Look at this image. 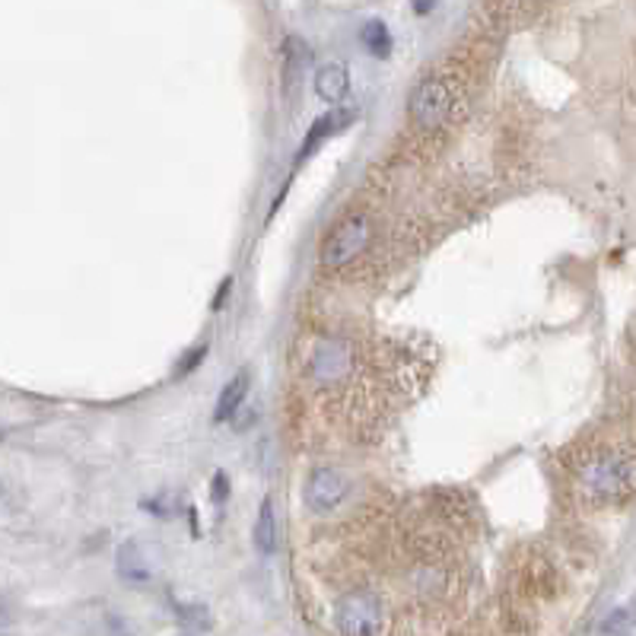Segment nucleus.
I'll list each match as a JSON object with an SVG mask.
<instances>
[{"instance_id": "nucleus-1", "label": "nucleus", "mask_w": 636, "mask_h": 636, "mask_svg": "<svg viewBox=\"0 0 636 636\" xmlns=\"http://www.w3.org/2000/svg\"><path fill=\"white\" fill-rule=\"evenodd\" d=\"M580 484L585 487V494L611 503V499H621L624 494H630L634 471H630V462H624L621 455L599 452V455L585 459L580 465Z\"/></svg>"}, {"instance_id": "nucleus-2", "label": "nucleus", "mask_w": 636, "mask_h": 636, "mask_svg": "<svg viewBox=\"0 0 636 636\" xmlns=\"http://www.w3.org/2000/svg\"><path fill=\"white\" fill-rule=\"evenodd\" d=\"M373 236H376L373 220L366 214H354V217H347V220H341L334 226L332 236L322 242V255L319 258H322L325 268H344V265L357 261L363 251L369 249Z\"/></svg>"}, {"instance_id": "nucleus-3", "label": "nucleus", "mask_w": 636, "mask_h": 636, "mask_svg": "<svg viewBox=\"0 0 636 636\" xmlns=\"http://www.w3.org/2000/svg\"><path fill=\"white\" fill-rule=\"evenodd\" d=\"M455 109V93L443 77H423L411 93V121L420 131H440L452 118Z\"/></svg>"}, {"instance_id": "nucleus-4", "label": "nucleus", "mask_w": 636, "mask_h": 636, "mask_svg": "<svg viewBox=\"0 0 636 636\" xmlns=\"http://www.w3.org/2000/svg\"><path fill=\"white\" fill-rule=\"evenodd\" d=\"M357 366V354H354V344L344 341V337H322L312 351H309V379L319 382V386H337L344 379H351Z\"/></svg>"}, {"instance_id": "nucleus-5", "label": "nucleus", "mask_w": 636, "mask_h": 636, "mask_svg": "<svg viewBox=\"0 0 636 636\" xmlns=\"http://www.w3.org/2000/svg\"><path fill=\"white\" fill-rule=\"evenodd\" d=\"M334 621H337V630L347 636H373L382 630V605H379V595L376 592H347L337 608H334Z\"/></svg>"}, {"instance_id": "nucleus-6", "label": "nucleus", "mask_w": 636, "mask_h": 636, "mask_svg": "<svg viewBox=\"0 0 636 636\" xmlns=\"http://www.w3.org/2000/svg\"><path fill=\"white\" fill-rule=\"evenodd\" d=\"M351 497V481L337 468H315L305 481V506L315 516H328L344 499Z\"/></svg>"}, {"instance_id": "nucleus-7", "label": "nucleus", "mask_w": 636, "mask_h": 636, "mask_svg": "<svg viewBox=\"0 0 636 636\" xmlns=\"http://www.w3.org/2000/svg\"><path fill=\"white\" fill-rule=\"evenodd\" d=\"M280 64H283V96L290 99V96L297 93V86L303 84L305 71H309V64H312V52H309V45H305L303 39L290 35V39L283 42Z\"/></svg>"}, {"instance_id": "nucleus-8", "label": "nucleus", "mask_w": 636, "mask_h": 636, "mask_svg": "<svg viewBox=\"0 0 636 636\" xmlns=\"http://www.w3.org/2000/svg\"><path fill=\"white\" fill-rule=\"evenodd\" d=\"M347 89H351V74H347V67H344V64L328 61L325 67H319V71H315V93H319V99H322V103L337 106V103L347 96Z\"/></svg>"}, {"instance_id": "nucleus-9", "label": "nucleus", "mask_w": 636, "mask_h": 636, "mask_svg": "<svg viewBox=\"0 0 636 636\" xmlns=\"http://www.w3.org/2000/svg\"><path fill=\"white\" fill-rule=\"evenodd\" d=\"M249 369H242V373H236L229 382H226V388L220 391V401H217V420H226V417H233L236 411H239V405L246 401V395H249Z\"/></svg>"}, {"instance_id": "nucleus-10", "label": "nucleus", "mask_w": 636, "mask_h": 636, "mask_svg": "<svg viewBox=\"0 0 636 636\" xmlns=\"http://www.w3.org/2000/svg\"><path fill=\"white\" fill-rule=\"evenodd\" d=\"M118 576L125 582H131V585L150 582L153 573H150V567H147V560H143L138 545H125V548L118 551Z\"/></svg>"}, {"instance_id": "nucleus-11", "label": "nucleus", "mask_w": 636, "mask_h": 636, "mask_svg": "<svg viewBox=\"0 0 636 636\" xmlns=\"http://www.w3.org/2000/svg\"><path fill=\"white\" fill-rule=\"evenodd\" d=\"M255 548L261 553L277 551V519H274V503L265 499L258 509V522H255Z\"/></svg>"}, {"instance_id": "nucleus-12", "label": "nucleus", "mask_w": 636, "mask_h": 636, "mask_svg": "<svg viewBox=\"0 0 636 636\" xmlns=\"http://www.w3.org/2000/svg\"><path fill=\"white\" fill-rule=\"evenodd\" d=\"M360 42L373 57L391 55V35H388L386 23H379V20H369V23L360 29Z\"/></svg>"}, {"instance_id": "nucleus-13", "label": "nucleus", "mask_w": 636, "mask_h": 636, "mask_svg": "<svg viewBox=\"0 0 636 636\" xmlns=\"http://www.w3.org/2000/svg\"><path fill=\"white\" fill-rule=\"evenodd\" d=\"M351 118H354V115H322V118L312 125V131H309V138H305L303 147H300V160H305V157L322 143V138H328L334 128H341V125L351 121Z\"/></svg>"}, {"instance_id": "nucleus-14", "label": "nucleus", "mask_w": 636, "mask_h": 636, "mask_svg": "<svg viewBox=\"0 0 636 636\" xmlns=\"http://www.w3.org/2000/svg\"><path fill=\"white\" fill-rule=\"evenodd\" d=\"M636 627V602H627V605H621V608H614L605 617V624L599 627L602 634H627V630H634Z\"/></svg>"}, {"instance_id": "nucleus-15", "label": "nucleus", "mask_w": 636, "mask_h": 636, "mask_svg": "<svg viewBox=\"0 0 636 636\" xmlns=\"http://www.w3.org/2000/svg\"><path fill=\"white\" fill-rule=\"evenodd\" d=\"M175 611H179V621L182 624H188V627H207V617H204V608H197V605H182V602H175Z\"/></svg>"}, {"instance_id": "nucleus-16", "label": "nucleus", "mask_w": 636, "mask_h": 636, "mask_svg": "<svg viewBox=\"0 0 636 636\" xmlns=\"http://www.w3.org/2000/svg\"><path fill=\"white\" fill-rule=\"evenodd\" d=\"M204 351H207V347H197V351H192V354H188V357H185V366H182V369H179V376H185V373H188V369H194V366H197V363H201V357H204Z\"/></svg>"}, {"instance_id": "nucleus-17", "label": "nucleus", "mask_w": 636, "mask_h": 636, "mask_svg": "<svg viewBox=\"0 0 636 636\" xmlns=\"http://www.w3.org/2000/svg\"><path fill=\"white\" fill-rule=\"evenodd\" d=\"M226 494H229V481H226V474H217V477H214V499L220 503Z\"/></svg>"}, {"instance_id": "nucleus-18", "label": "nucleus", "mask_w": 636, "mask_h": 636, "mask_svg": "<svg viewBox=\"0 0 636 636\" xmlns=\"http://www.w3.org/2000/svg\"><path fill=\"white\" fill-rule=\"evenodd\" d=\"M411 3H414V10H417V13H420V17H423V13H430V10H433V7H436V3H440V0H411Z\"/></svg>"}]
</instances>
